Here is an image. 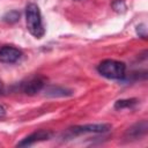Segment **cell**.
Masks as SVG:
<instances>
[{
	"instance_id": "cell-7",
	"label": "cell",
	"mask_w": 148,
	"mask_h": 148,
	"mask_svg": "<svg viewBox=\"0 0 148 148\" xmlns=\"http://www.w3.org/2000/svg\"><path fill=\"white\" fill-rule=\"evenodd\" d=\"M147 130H148V124H147L146 120H142V121L136 123L133 126H131L126 131L125 138L127 140H138L147 133Z\"/></svg>"
},
{
	"instance_id": "cell-12",
	"label": "cell",
	"mask_w": 148,
	"mask_h": 148,
	"mask_svg": "<svg viewBox=\"0 0 148 148\" xmlns=\"http://www.w3.org/2000/svg\"><path fill=\"white\" fill-rule=\"evenodd\" d=\"M136 34L139 35V37L143 38V39H147V28H146V24L141 23L136 27Z\"/></svg>"
},
{
	"instance_id": "cell-2",
	"label": "cell",
	"mask_w": 148,
	"mask_h": 148,
	"mask_svg": "<svg viewBox=\"0 0 148 148\" xmlns=\"http://www.w3.org/2000/svg\"><path fill=\"white\" fill-rule=\"evenodd\" d=\"M97 71L104 77L112 79V80H119V79H123L125 76L126 65L121 61L106 59V60H103L98 65Z\"/></svg>"
},
{
	"instance_id": "cell-4",
	"label": "cell",
	"mask_w": 148,
	"mask_h": 148,
	"mask_svg": "<svg viewBox=\"0 0 148 148\" xmlns=\"http://www.w3.org/2000/svg\"><path fill=\"white\" fill-rule=\"evenodd\" d=\"M52 136V132L47 131V130H38L34 133H31L30 135H28L27 138H24L22 141H20L17 143V147H25V146H30L34 145L35 142H39V141H44L47 140Z\"/></svg>"
},
{
	"instance_id": "cell-3",
	"label": "cell",
	"mask_w": 148,
	"mask_h": 148,
	"mask_svg": "<svg viewBox=\"0 0 148 148\" xmlns=\"http://www.w3.org/2000/svg\"><path fill=\"white\" fill-rule=\"evenodd\" d=\"M110 124H87L80 126H73L69 128V132L74 135L84 134V133H105L111 130Z\"/></svg>"
},
{
	"instance_id": "cell-14",
	"label": "cell",
	"mask_w": 148,
	"mask_h": 148,
	"mask_svg": "<svg viewBox=\"0 0 148 148\" xmlns=\"http://www.w3.org/2000/svg\"><path fill=\"white\" fill-rule=\"evenodd\" d=\"M2 87H3V86H2V82H1V81H0V91H1V90H2Z\"/></svg>"
},
{
	"instance_id": "cell-13",
	"label": "cell",
	"mask_w": 148,
	"mask_h": 148,
	"mask_svg": "<svg viewBox=\"0 0 148 148\" xmlns=\"http://www.w3.org/2000/svg\"><path fill=\"white\" fill-rule=\"evenodd\" d=\"M5 116H6V110H5V108L0 104V119H2Z\"/></svg>"
},
{
	"instance_id": "cell-5",
	"label": "cell",
	"mask_w": 148,
	"mask_h": 148,
	"mask_svg": "<svg viewBox=\"0 0 148 148\" xmlns=\"http://www.w3.org/2000/svg\"><path fill=\"white\" fill-rule=\"evenodd\" d=\"M21 56H22V52L14 46L5 45L0 49V61L3 64L16 62L21 58Z\"/></svg>"
},
{
	"instance_id": "cell-8",
	"label": "cell",
	"mask_w": 148,
	"mask_h": 148,
	"mask_svg": "<svg viewBox=\"0 0 148 148\" xmlns=\"http://www.w3.org/2000/svg\"><path fill=\"white\" fill-rule=\"evenodd\" d=\"M72 94H73L72 90L58 86H50L45 88V95L51 97H64V96H71Z\"/></svg>"
},
{
	"instance_id": "cell-9",
	"label": "cell",
	"mask_w": 148,
	"mask_h": 148,
	"mask_svg": "<svg viewBox=\"0 0 148 148\" xmlns=\"http://www.w3.org/2000/svg\"><path fill=\"white\" fill-rule=\"evenodd\" d=\"M138 101L135 98H126V99H118L114 103V109H125V108H131Z\"/></svg>"
},
{
	"instance_id": "cell-10",
	"label": "cell",
	"mask_w": 148,
	"mask_h": 148,
	"mask_svg": "<svg viewBox=\"0 0 148 148\" xmlns=\"http://www.w3.org/2000/svg\"><path fill=\"white\" fill-rule=\"evenodd\" d=\"M18 18H20V13L17 10H12L3 16V20L8 23H14V22L18 21Z\"/></svg>"
},
{
	"instance_id": "cell-6",
	"label": "cell",
	"mask_w": 148,
	"mask_h": 148,
	"mask_svg": "<svg viewBox=\"0 0 148 148\" xmlns=\"http://www.w3.org/2000/svg\"><path fill=\"white\" fill-rule=\"evenodd\" d=\"M44 87V80L40 76H34L22 83V91L27 95H35Z\"/></svg>"
},
{
	"instance_id": "cell-11",
	"label": "cell",
	"mask_w": 148,
	"mask_h": 148,
	"mask_svg": "<svg viewBox=\"0 0 148 148\" xmlns=\"http://www.w3.org/2000/svg\"><path fill=\"white\" fill-rule=\"evenodd\" d=\"M111 6H112L113 10L117 13H124L126 10V3L124 0H114Z\"/></svg>"
},
{
	"instance_id": "cell-1",
	"label": "cell",
	"mask_w": 148,
	"mask_h": 148,
	"mask_svg": "<svg viewBox=\"0 0 148 148\" xmlns=\"http://www.w3.org/2000/svg\"><path fill=\"white\" fill-rule=\"evenodd\" d=\"M25 20L29 32L36 38H42L45 34V29L43 25L39 7L36 3H29L25 7Z\"/></svg>"
}]
</instances>
